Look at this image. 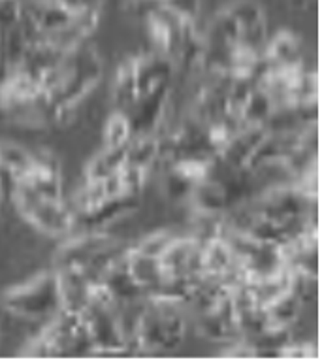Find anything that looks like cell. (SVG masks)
<instances>
[{
  "mask_svg": "<svg viewBox=\"0 0 322 362\" xmlns=\"http://www.w3.org/2000/svg\"><path fill=\"white\" fill-rule=\"evenodd\" d=\"M100 78V57L87 44L68 51L61 61L42 74V95L56 110V123L72 117L73 107L95 89Z\"/></svg>",
  "mask_w": 322,
  "mask_h": 362,
  "instance_id": "obj_1",
  "label": "cell"
},
{
  "mask_svg": "<svg viewBox=\"0 0 322 362\" xmlns=\"http://www.w3.org/2000/svg\"><path fill=\"white\" fill-rule=\"evenodd\" d=\"M183 305L162 300H143L130 334L132 351H172L185 339V319L181 315Z\"/></svg>",
  "mask_w": 322,
  "mask_h": 362,
  "instance_id": "obj_2",
  "label": "cell"
},
{
  "mask_svg": "<svg viewBox=\"0 0 322 362\" xmlns=\"http://www.w3.org/2000/svg\"><path fill=\"white\" fill-rule=\"evenodd\" d=\"M89 336L83 322V313L70 310H59L53 313L49 322L34 336L21 356H62L68 353H85L89 351Z\"/></svg>",
  "mask_w": 322,
  "mask_h": 362,
  "instance_id": "obj_3",
  "label": "cell"
},
{
  "mask_svg": "<svg viewBox=\"0 0 322 362\" xmlns=\"http://www.w3.org/2000/svg\"><path fill=\"white\" fill-rule=\"evenodd\" d=\"M124 247L104 230H85L62 243L55 255V268H79L93 279L123 253Z\"/></svg>",
  "mask_w": 322,
  "mask_h": 362,
  "instance_id": "obj_4",
  "label": "cell"
},
{
  "mask_svg": "<svg viewBox=\"0 0 322 362\" xmlns=\"http://www.w3.org/2000/svg\"><path fill=\"white\" fill-rule=\"evenodd\" d=\"M2 308L23 319H49L61 310L56 272H40L34 277H28L27 281L6 288L2 294Z\"/></svg>",
  "mask_w": 322,
  "mask_h": 362,
  "instance_id": "obj_5",
  "label": "cell"
},
{
  "mask_svg": "<svg viewBox=\"0 0 322 362\" xmlns=\"http://www.w3.org/2000/svg\"><path fill=\"white\" fill-rule=\"evenodd\" d=\"M10 198L23 219L28 221L36 230L49 236H64L73 228L72 209L64 198L56 200L42 197L23 183H13Z\"/></svg>",
  "mask_w": 322,
  "mask_h": 362,
  "instance_id": "obj_6",
  "label": "cell"
},
{
  "mask_svg": "<svg viewBox=\"0 0 322 362\" xmlns=\"http://www.w3.org/2000/svg\"><path fill=\"white\" fill-rule=\"evenodd\" d=\"M164 277H196L202 274V240L175 236L158 257Z\"/></svg>",
  "mask_w": 322,
  "mask_h": 362,
  "instance_id": "obj_7",
  "label": "cell"
},
{
  "mask_svg": "<svg viewBox=\"0 0 322 362\" xmlns=\"http://www.w3.org/2000/svg\"><path fill=\"white\" fill-rule=\"evenodd\" d=\"M16 183L30 187L42 197L62 198V175L61 166L51 153H32V160L25 170V174L16 180Z\"/></svg>",
  "mask_w": 322,
  "mask_h": 362,
  "instance_id": "obj_8",
  "label": "cell"
},
{
  "mask_svg": "<svg viewBox=\"0 0 322 362\" xmlns=\"http://www.w3.org/2000/svg\"><path fill=\"white\" fill-rule=\"evenodd\" d=\"M168 96L169 83H162L149 90V93H145V95H140L136 98L134 104L129 107V112H124L129 115L134 136L157 132L158 123L162 121Z\"/></svg>",
  "mask_w": 322,
  "mask_h": 362,
  "instance_id": "obj_9",
  "label": "cell"
},
{
  "mask_svg": "<svg viewBox=\"0 0 322 362\" xmlns=\"http://www.w3.org/2000/svg\"><path fill=\"white\" fill-rule=\"evenodd\" d=\"M140 206V197L130 194H115L95 204L93 208L85 209L73 217V226H81L83 230H102L104 226L112 225L119 217L134 211Z\"/></svg>",
  "mask_w": 322,
  "mask_h": 362,
  "instance_id": "obj_10",
  "label": "cell"
},
{
  "mask_svg": "<svg viewBox=\"0 0 322 362\" xmlns=\"http://www.w3.org/2000/svg\"><path fill=\"white\" fill-rule=\"evenodd\" d=\"M198 330L211 341H234L239 338L236 327V313L232 304V291L220 298L213 308L198 313Z\"/></svg>",
  "mask_w": 322,
  "mask_h": 362,
  "instance_id": "obj_11",
  "label": "cell"
},
{
  "mask_svg": "<svg viewBox=\"0 0 322 362\" xmlns=\"http://www.w3.org/2000/svg\"><path fill=\"white\" fill-rule=\"evenodd\" d=\"M268 129L266 124H251V127H242L236 134L232 136L219 153L217 158L226 168L245 170L249 158L253 157L254 149L258 147L262 138L266 136Z\"/></svg>",
  "mask_w": 322,
  "mask_h": 362,
  "instance_id": "obj_12",
  "label": "cell"
},
{
  "mask_svg": "<svg viewBox=\"0 0 322 362\" xmlns=\"http://www.w3.org/2000/svg\"><path fill=\"white\" fill-rule=\"evenodd\" d=\"M134 62V79L138 96L145 95L149 90L162 83H169L174 72V61L160 53H145V55L132 57Z\"/></svg>",
  "mask_w": 322,
  "mask_h": 362,
  "instance_id": "obj_13",
  "label": "cell"
},
{
  "mask_svg": "<svg viewBox=\"0 0 322 362\" xmlns=\"http://www.w3.org/2000/svg\"><path fill=\"white\" fill-rule=\"evenodd\" d=\"M189 198H191L192 208L198 214L225 215L232 208L230 198L226 194L225 187L220 185V181L215 180V177L196 183L192 187Z\"/></svg>",
  "mask_w": 322,
  "mask_h": 362,
  "instance_id": "obj_14",
  "label": "cell"
},
{
  "mask_svg": "<svg viewBox=\"0 0 322 362\" xmlns=\"http://www.w3.org/2000/svg\"><path fill=\"white\" fill-rule=\"evenodd\" d=\"M268 68H287L302 64V44L296 34L281 30L264 45L262 51Z\"/></svg>",
  "mask_w": 322,
  "mask_h": 362,
  "instance_id": "obj_15",
  "label": "cell"
},
{
  "mask_svg": "<svg viewBox=\"0 0 322 362\" xmlns=\"http://www.w3.org/2000/svg\"><path fill=\"white\" fill-rule=\"evenodd\" d=\"M124 262H126L130 276L134 277V281L143 288V293H147L149 288H153L164 279L158 257L143 253L136 245L124 249Z\"/></svg>",
  "mask_w": 322,
  "mask_h": 362,
  "instance_id": "obj_16",
  "label": "cell"
},
{
  "mask_svg": "<svg viewBox=\"0 0 322 362\" xmlns=\"http://www.w3.org/2000/svg\"><path fill=\"white\" fill-rule=\"evenodd\" d=\"M302 305L304 302L292 288L262 305L268 330H282V328L292 327V322L298 319Z\"/></svg>",
  "mask_w": 322,
  "mask_h": 362,
  "instance_id": "obj_17",
  "label": "cell"
},
{
  "mask_svg": "<svg viewBox=\"0 0 322 362\" xmlns=\"http://www.w3.org/2000/svg\"><path fill=\"white\" fill-rule=\"evenodd\" d=\"M160 153H162V138H158L157 132L134 136L126 146L124 164L151 172L157 158L160 157Z\"/></svg>",
  "mask_w": 322,
  "mask_h": 362,
  "instance_id": "obj_18",
  "label": "cell"
},
{
  "mask_svg": "<svg viewBox=\"0 0 322 362\" xmlns=\"http://www.w3.org/2000/svg\"><path fill=\"white\" fill-rule=\"evenodd\" d=\"M124 155H126V147H117V149L102 147V151L96 153L85 168V181H102L117 174L119 168L124 164Z\"/></svg>",
  "mask_w": 322,
  "mask_h": 362,
  "instance_id": "obj_19",
  "label": "cell"
},
{
  "mask_svg": "<svg viewBox=\"0 0 322 362\" xmlns=\"http://www.w3.org/2000/svg\"><path fill=\"white\" fill-rule=\"evenodd\" d=\"M138 98V90H136V79H134V62L132 59L126 61L119 66L115 74V81H113V104L117 112H129Z\"/></svg>",
  "mask_w": 322,
  "mask_h": 362,
  "instance_id": "obj_20",
  "label": "cell"
},
{
  "mask_svg": "<svg viewBox=\"0 0 322 362\" xmlns=\"http://www.w3.org/2000/svg\"><path fill=\"white\" fill-rule=\"evenodd\" d=\"M134 138V130L130 124L129 115L124 112H115L107 117L104 124V132H102V140L107 149H117V147H126L129 141Z\"/></svg>",
  "mask_w": 322,
  "mask_h": 362,
  "instance_id": "obj_21",
  "label": "cell"
},
{
  "mask_svg": "<svg viewBox=\"0 0 322 362\" xmlns=\"http://www.w3.org/2000/svg\"><path fill=\"white\" fill-rule=\"evenodd\" d=\"M30 160H32V153H28L25 147H19L10 141L0 144V166L13 180V183L25 174Z\"/></svg>",
  "mask_w": 322,
  "mask_h": 362,
  "instance_id": "obj_22",
  "label": "cell"
},
{
  "mask_svg": "<svg viewBox=\"0 0 322 362\" xmlns=\"http://www.w3.org/2000/svg\"><path fill=\"white\" fill-rule=\"evenodd\" d=\"M226 10L230 11V16L236 19L237 27H239V34L266 25L264 11H262V8L254 0H236Z\"/></svg>",
  "mask_w": 322,
  "mask_h": 362,
  "instance_id": "obj_23",
  "label": "cell"
},
{
  "mask_svg": "<svg viewBox=\"0 0 322 362\" xmlns=\"http://www.w3.org/2000/svg\"><path fill=\"white\" fill-rule=\"evenodd\" d=\"M175 234L169 230H158V232H153L149 234L147 238H143L136 247L143 251L147 255H153V257H160L162 251L169 245V242L174 240Z\"/></svg>",
  "mask_w": 322,
  "mask_h": 362,
  "instance_id": "obj_24",
  "label": "cell"
},
{
  "mask_svg": "<svg viewBox=\"0 0 322 362\" xmlns=\"http://www.w3.org/2000/svg\"><path fill=\"white\" fill-rule=\"evenodd\" d=\"M23 6L21 0H0V30H10L21 21Z\"/></svg>",
  "mask_w": 322,
  "mask_h": 362,
  "instance_id": "obj_25",
  "label": "cell"
},
{
  "mask_svg": "<svg viewBox=\"0 0 322 362\" xmlns=\"http://www.w3.org/2000/svg\"><path fill=\"white\" fill-rule=\"evenodd\" d=\"M160 4L186 21H196L200 13V0H164Z\"/></svg>",
  "mask_w": 322,
  "mask_h": 362,
  "instance_id": "obj_26",
  "label": "cell"
},
{
  "mask_svg": "<svg viewBox=\"0 0 322 362\" xmlns=\"http://www.w3.org/2000/svg\"><path fill=\"white\" fill-rule=\"evenodd\" d=\"M311 356H316V349L313 344H296V341H290V344L282 349L281 358H311Z\"/></svg>",
  "mask_w": 322,
  "mask_h": 362,
  "instance_id": "obj_27",
  "label": "cell"
},
{
  "mask_svg": "<svg viewBox=\"0 0 322 362\" xmlns=\"http://www.w3.org/2000/svg\"><path fill=\"white\" fill-rule=\"evenodd\" d=\"M290 2H292V4L296 6V8H304V6L307 4L309 0H290Z\"/></svg>",
  "mask_w": 322,
  "mask_h": 362,
  "instance_id": "obj_28",
  "label": "cell"
},
{
  "mask_svg": "<svg viewBox=\"0 0 322 362\" xmlns=\"http://www.w3.org/2000/svg\"><path fill=\"white\" fill-rule=\"evenodd\" d=\"M158 2H164V0H158Z\"/></svg>",
  "mask_w": 322,
  "mask_h": 362,
  "instance_id": "obj_29",
  "label": "cell"
},
{
  "mask_svg": "<svg viewBox=\"0 0 322 362\" xmlns=\"http://www.w3.org/2000/svg\"><path fill=\"white\" fill-rule=\"evenodd\" d=\"M0 202H2V198H0Z\"/></svg>",
  "mask_w": 322,
  "mask_h": 362,
  "instance_id": "obj_30",
  "label": "cell"
}]
</instances>
